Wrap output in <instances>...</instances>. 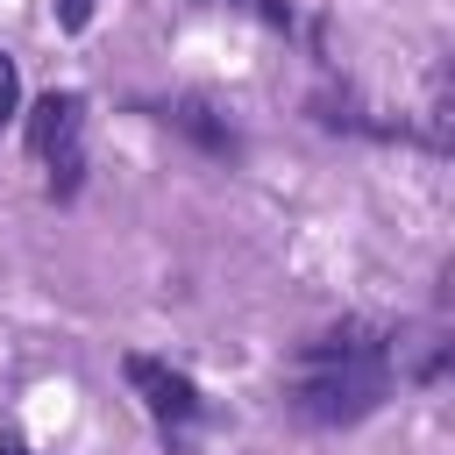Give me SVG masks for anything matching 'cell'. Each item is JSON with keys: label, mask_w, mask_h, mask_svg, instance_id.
Segmentation results:
<instances>
[{"label": "cell", "mask_w": 455, "mask_h": 455, "mask_svg": "<svg viewBox=\"0 0 455 455\" xmlns=\"http://www.w3.org/2000/svg\"><path fill=\"white\" fill-rule=\"evenodd\" d=\"M284 398L313 427H355V419H370L391 398V341H384V327L341 320V327L299 341Z\"/></svg>", "instance_id": "obj_1"}, {"label": "cell", "mask_w": 455, "mask_h": 455, "mask_svg": "<svg viewBox=\"0 0 455 455\" xmlns=\"http://www.w3.org/2000/svg\"><path fill=\"white\" fill-rule=\"evenodd\" d=\"M28 156L50 171V192H78L85 171V92H43L28 107Z\"/></svg>", "instance_id": "obj_2"}, {"label": "cell", "mask_w": 455, "mask_h": 455, "mask_svg": "<svg viewBox=\"0 0 455 455\" xmlns=\"http://www.w3.org/2000/svg\"><path fill=\"white\" fill-rule=\"evenodd\" d=\"M121 377L142 391V405H149V419L156 427H192L206 405H199V384L185 377V370H171V363H156V355H121Z\"/></svg>", "instance_id": "obj_3"}, {"label": "cell", "mask_w": 455, "mask_h": 455, "mask_svg": "<svg viewBox=\"0 0 455 455\" xmlns=\"http://www.w3.org/2000/svg\"><path fill=\"white\" fill-rule=\"evenodd\" d=\"M171 121H178V128H192V135H199V142H206V149H235V135H228V128H213V121H206V107H199V100H185V107H178V114H171Z\"/></svg>", "instance_id": "obj_4"}, {"label": "cell", "mask_w": 455, "mask_h": 455, "mask_svg": "<svg viewBox=\"0 0 455 455\" xmlns=\"http://www.w3.org/2000/svg\"><path fill=\"white\" fill-rule=\"evenodd\" d=\"M14 107H21V71H14V57L0 50V128L14 121Z\"/></svg>", "instance_id": "obj_5"}, {"label": "cell", "mask_w": 455, "mask_h": 455, "mask_svg": "<svg viewBox=\"0 0 455 455\" xmlns=\"http://www.w3.org/2000/svg\"><path fill=\"white\" fill-rule=\"evenodd\" d=\"M50 14H57V28H64V36H78V28L92 21V0H50Z\"/></svg>", "instance_id": "obj_6"}, {"label": "cell", "mask_w": 455, "mask_h": 455, "mask_svg": "<svg viewBox=\"0 0 455 455\" xmlns=\"http://www.w3.org/2000/svg\"><path fill=\"white\" fill-rule=\"evenodd\" d=\"M228 7H249V14L270 21V28H291V7H284V0H228Z\"/></svg>", "instance_id": "obj_7"}, {"label": "cell", "mask_w": 455, "mask_h": 455, "mask_svg": "<svg viewBox=\"0 0 455 455\" xmlns=\"http://www.w3.org/2000/svg\"><path fill=\"white\" fill-rule=\"evenodd\" d=\"M0 455H36V448H21L14 434H0Z\"/></svg>", "instance_id": "obj_8"}]
</instances>
